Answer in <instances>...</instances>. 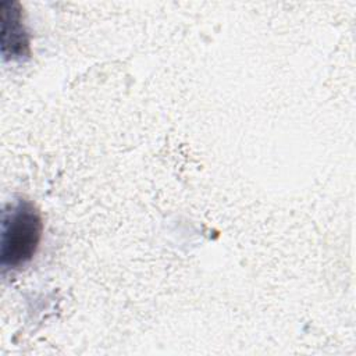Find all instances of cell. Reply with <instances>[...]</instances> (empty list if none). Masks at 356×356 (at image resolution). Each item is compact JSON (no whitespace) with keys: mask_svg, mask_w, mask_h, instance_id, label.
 Wrapping results in <instances>:
<instances>
[{"mask_svg":"<svg viewBox=\"0 0 356 356\" xmlns=\"http://www.w3.org/2000/svg\"><path fill=\"white\" fill-rule=\"evenodd\" d=\"M42 231V216L32 202L19 199L8 204L1 218V266L17 268L26 264L36 253Z\"/></svg>","mask_w":356,"mask_h":356,"instance_id":"1","label":"cell"},{"mask_svg":"<svg viewBox=\"0 0 356 356\" xmlns=\"http://www.w3.org/2000/svg\"><path fill=\"white\" fill-rule=\"evenodd\" d=\"M1 50L4 58H24L29 54V40L17 1L1 4Z\"/></svg>","mask_w":356,"mask_h":356,"instance_id":"2","label":"cell"}]
</instances>
